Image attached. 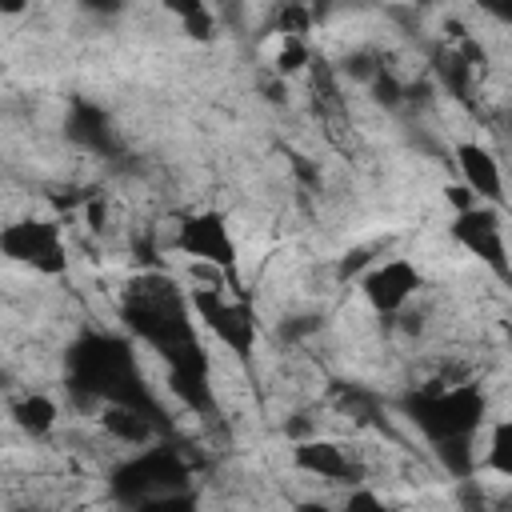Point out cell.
Instances as JSON below:
<instances>
[{
	"label": "cell",
	"instance_id": "cell-5",
	"mask_svg": "<svg viewBox=\"0 0 512 512\" xmlns=\"http://www.w3.org/2000/svg\"><path fill=\"white\" fill-rule=\"evenodd\" d=\"M176 248L200 264H212V268H236V240L224 224L220 212H192L176 224Z\"/></svg>",
	"mask_w": 512,
	"mask_h": 512
},
{
	"label": "cell",
	"instance_id": "cell-8",
	"mask_svg": "<svg viewBox=\"0 0 512 512\" xmlns=\"http://www.w3.org/2000/svg\"><path fill=\"white\" fill-rule=\"evenodd\" d=\"M8 412H12V424L24 428L28 436H48V432H56V424H60V408H56V400L44 396V392H24L20 400H12Z\"/></svg>",
	"mask_w": 512,
	"mask_h": 512
},
{
	"label": "cell",
	"instance_id": "cell-3",
	"mask_svg": "<svg viewBox=\"0 0 512 512\" xmlns=\"http://www.w3.org/2000/svg\"><path fill=\"white\" fill-rule=\"evenodd\" d=\"M0 244H4V256L12 264H24L32 272H44V276H56L68 268V256H64V240H60V228L48 224V220H16L0 232Z\"/></svg>",
	"mask_w": 512,
	"mask_h": 512
},
{
	"label": "cell",
	"instance_id": "cell-1",
	"mask_svg": "<svg viewBox=\"0 0 512 512\" xmlns=\"http://www.w3.org/2000/svg\"><path fill=\"white\" fill-rule=\"evenodd\" d=\"M188 308H196L204 328L216 340H224L232 356H240V360L252 356V348H256V312L244 300L224 296V288H192Z\"/></svg>",
	"mask_w": 512,
	"mask_h": 512
},
{
	"label": "cell",
	"instance_id": "cell-4",
	"mask_svg": "<svg viewBox=\"0 0 512 512\" xmlns=\"http://www.w3.org/2000/svg\"><path fill=\"white\" fill-rule=\"evenodd\" d=\"M452 240L460 248H468V256H476L480 264H488L496 276L512 280V260H508V244H504V224H500V208H472L464 216H452Z\"/></svg>",
	"mask_w": 512,
	"mask_h": 512
},
{
	"label": "cell",
	"instance_id": "cell-10",
	"mask_svg": "<svg viewBox=\"0 0 512 512\" xmlns=\"http://www.w3.org/2000/svg\"><path fill=\"white\" fill-rule=\"evenodd\" d=\"M292 512H340V508L328 504V500H320V496H308V500H296Z\"/></svg>",
	"mask_w": 512,
	"mask_h": 512
},
{
	"label": "cell",
	"instance_id": "cell-7",
	"mask_svg": "<svg viewBox=\"0 0 512 512\" xmlns=\"http://www.w3.org/2000/svg\"><path fill=\"white\" fill-rule=\"evenodd\" d=\"M476 472L496 476V480H504V484L512 488V416L488 424V436H484Z\"/></svg>",
	"mask_w": 512,
	"mask_h": 512
},
{
	"label": "cell",
	"instance_id": "cell-6",
	"mask_svg": "<svg viewBox=\"0 0 512 512\" xmlns=\"http://www.w3.org/2000/svg\"><path fill=\"white\" fill-rule=\"evenodd\" d=\"M456 156V172H460V184L488 208H504L508 204V192H504V172H500V160L480 144V140H460L452 148Z\"/></svg>",
	"mask_w": 512,
	"mask_h": 512
},
{
	"label": "cell",
	"instance_id": "cell-2",
	"mask_svg": "<svg viewBox=\"0 0 512 512\" xmlns=\"http://www.w3.org/2000/svg\"><path fill=\"white\" fill-rule=\"evenodd\" d=\"M424 292V272L408 256H388L376 260L360 276V296L376 316H400L412 308V300Z\"/></svg>",
	"mask_w": 512,
	"mask_h": 512
},
{
	"label": "cell",
	"instance_id": "cell-9",
	"mask_svg": "<svg viewBox=\"0 0 512 512\" xmlns=\"http://www.w3.org/2000/svg\"><path fill=\"white\" fill-rule=\"evenodd\" d=\"M340 512H388V500L372 484H356V488H348Z\"/></svg>",
	"mask_w": 512,
	"mask_h": 512
}]
</instances>
